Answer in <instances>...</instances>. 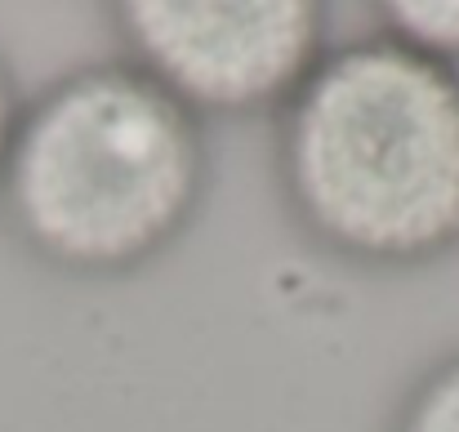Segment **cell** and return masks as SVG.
Returning <instances> with one entry per match:
<instances>
[{"label":"cell","mask_w":459,"mask_h":432,"mask_svg":"<svg viewBox=\"0 0 459 432\" xmlns=\"http://www.w3.org/2000/svg\"><path fill=\"white\" fill-rule=\"evenodd\" d=\"M286 219L357 272H420L459 250V67L379 31L330 45L273 121Z\"/></svg>","instance_id":"6da1fadb"},{"label":"cell","mask_w":459,"mask_h":432,"mask_svg":"<svg viewBox=\"0 0 459 432\" xmlns=\"http://www.w3.org/2000/svg\"><path fill=\"white\" fill-rule=\"evenodd\" d=\"M210 187V125L126 58H99L22 103L0 223L67 281H130L196 228Z\"/></svg>","instance_id":"7a4b0ae2"},{"label":"cell","mask_w":459,"mask_h":432,"mask_svg":"<svg viewBox=\"0 0 459 432\" xmlns=\"http://www.w3.org/2000/svg\"><path fill=\"white\" fill-rule=\"evenodd\" d=\"M108 22L117 58L205 125L277 121L334 45L321 0H117Z\"/></svg>","instance_id":"3957f363"},{"label":"cell","mask_w":459,"mask_h":432,"mask_svg":"<svg viewBox=\"0 0 459 432\" xmlns=\"http://www.w3.org/2000/svg\"><path fill=\"white\" fill-rule=\"evenodd\" d=\"M375 31L433 58L459 67V0H384L370 4Z\"/></svg>","instance_id":"277c9868"},{"label":"cell","mask_w":459,"mask_h":432,"mask_svg":"<svg viewBox=\"0 0 459 432\" xmlns=\"http://www.w3.org/2000/svg\"><path fill=\"white\" fill-rule=\"evenodd\" d=\"M388 432H459V348L411 379Z\"/></svg>","instance_id":"5b68a950"},{"label":"cell","mask_w":459,"mask_h":432,"mask_svg":"<svg viewBox=\"0 0 459 432\" xmlns=\"http://www.w3.org/2000/svg\"><path fill=\"white\" fill-rule=\"evenodd\" d=\"M22 85L9 67V58L0 54V174H4V156H9V143H13V130H18V117H22Z\"/></svg>","instance_id":"8992f818"}]
</instances>
